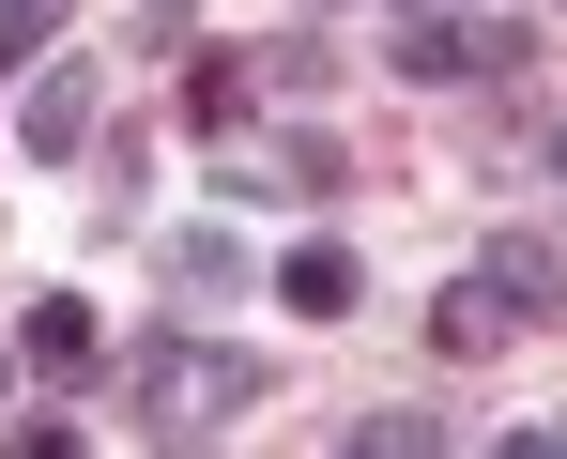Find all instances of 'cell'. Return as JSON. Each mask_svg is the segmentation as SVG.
Masks as SVG:
<instances>
[{
    "instance_id": "cell-7",
    "label": "cell",
    "mask_w": 567,
    "mask_h": 459,
    "mask_svg": "<svg viewBox=\"0 0 567 459\" xmlns=\"http://www.w3.org/2000/svg\"><path fill=\"white\" fill-rule=\"evenodd\" d=\"M261 92H277V107H322V92H338V46H322V31H277V46H261Z\"/></svg>"
},
{
    "instance_id": "cell-8",
    "label": "cell",
    "mask_w": 567,
    "mask_h": 459,
    "mask_svg": "<svg viewBox=\"0 0 567 459\" xmlns=\"http://www.w3.org/2000/svg\"><path fill=\"white\" fill-rule=\"evenodd\" d=\"M246 107H261V62H199V77H185V123H199V138H230Z\"/></svg>"
},
{
    "instance_id": "cell-10",
    "label": "cell",
    "mask_w": 567,
    "mask_h": 459,
    "mask_svg": "<svg viewBox=\"0 0 567 459\" xmlns=\"http://www.w3.org/2000/svg\"><path fill=\"white\" fill-rule=\"evenodd\" d=\"M369 445H383V459H414V445H445V414H353V459H369Z\"/></svg>"
},
{
    "instance_id": "cell-2",
    "label": "cell",
    "mask_w": 567,
    "mask_h": 459,
    "mask_svg": "<svg viewBox=\"0 0 567 459\" xmlns=\"http://www.w3.org/2000/svg\"><path fill=\"white\" fill-rule=\"evenodd\" d=\"M93 138H107V62L93 46H47V77H31V107H16V154H31V169H78Z\"/></svg>"
},
{
    "instance_id": "cell-3",
    "label": "cell",
    "mask_w": 567,
    "mask_h": 459,
    "mask_svg": "<svg viewBox=\"0 0 567 459\" xmlns=\"http://www.w3.org/2000/svg\"><path fill=\"white\" fill-rule=\"evenodd\" d=\"M475 291H491V322H506V337H537V322H567V246H553V230H491Z\"/></svg>"
},
{
    "instance_id": "cell-14",
    "label": "cell",
    "mask_w": 567,
    "mask_h": 459,
    "mask_svg": "<svg viewBox=\"0 0 567 459\" xmlns=\"http://www.w3.org/2000/svg\"><path fill=\"white\" fill-rule=\"evenodd\" d=\"M0 383H16V353H0Z\"/></svg>"
},
{
    "instance_id": "cell-6",
    "label": "cell",
    "mask_w": 567,
    "mask_h": 459,
    "mask_svg": "<svg viewBox=\"0 0 567 459\" xmlns=\"http://www.w3.org/2000/svg\"><path fill=\"white\" fill-rule=\"evenodd\" d=\"M277 291L307 306V322H353V246H322V230H307V246L277 261Z\"/></svg>"
},
{
    "instance_id": "cell-13",
    "label": "cell",
    "mask_w": 567,
    "mask_h": 459,
    "mask_svg": "<svg viewBox=\"0 0 567 459\" xmlns=\"http://www.w3.org/2000/svg\"><path fill=\"white\" fill-rule=\"evenodd\" d=\"M537 154H553V184H567V123H553V138H537Z\"/></svg>"
},
{
    "instance_id": "cell-1",
    "label": "cell",
    "mask_w": 567,
    "mask_h": 459,
    "mask_svg": "<svg viewBox=\"0 0 567 459\" xmlns=\"http://www.w3.org/2000/svg\"><path fill=\"white\" fill-rule=\"evenodd\" d=\"M123 414H138L154 445H199V429L261 414V367H246V353H215V337H154V353L123 367Z\"/></svg>"
},
{
    "instance_id": "cell-12",
    "label": "cell",
    "mask_w": 567,
    "mask_h": 459,
    "mask_svg": "<svg viewBox=\"0 0 567 459\" xmlns=\"http://www.w3.org/2000/svg\"><path fill=\"white\" fill-rule=\"evenodd\" d=\"M185 15H199V0H138V31H154V46H185Z\"/></svg>"
},
{
    "instance_id": "cell-9",
    "label": "cell",
    "mask_w": 567,
    "mask_h": 459,
    "mask_svg": "<svg viewBox=\"0 0 567 459\" xmlns=\"http://www.w3.org/2000/svg\"><path fill=\"white\" fill-rule=\"evenodd\" d=\"M430 353H506V322H491V291H475V275L430 306Z\"/></svg>"
},
{
    "instance_id": "cell-5",
    "label": "cell",
    "mask_w": 567,
    "mask_h": 459,
    "mask_svg": "<svg viewBox=\"0 0 567 459\" xmlns=\"http://www.w3.org/2000/svg\"><path fill=\"white\" fill-rule=\"evenodd\" d=\"M16 353H31V367H93V353H107V322L78 306V291H47V306L16 322Z\"/></svg>"
},
{
    "instance_id": "cell-4",
    "label": "cell",
    "mask_w": 567,
    "mask_h": 459,
    "mask_svg": "<svg viewBox=\"0 0 567 459\" xmlns=\"http://www.w3.org/2000/svg\"><path fill=\"white\" fill-rule=\"evenodd\" d=\"M215 184H230V199H338V184H353V154H338L322 123H291V138H261L246 169H215Z\"/></svg>"
},
{
    "instance_id": "cell-11",
    "label": "cell",
    "mask_w": 567,
    "mask_h": 459,
    "mask_svg": "<svg viewBox=\"0 0 567 459\" xmlns=\"http://www.w3.org/2000/svg\"><path fill=\"white\" fill-rule=\"evenodd\" d=\"M47 31H62V0H0V62H47Z\"/></svg>"
}]
</instances>
